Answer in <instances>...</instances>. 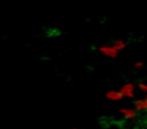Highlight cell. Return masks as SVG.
<instances>
[{
  "label": "cell",
  "mask_w": 147,
  "mask_h": 129,
  "mask_svg": "<svg viewBox=\"0 0 147 129\" xmlns=\"http://www.w3.org/2000/svg\"><path fill=\"white\" fill-rule=\"evenodd\" d=\"M143 67H144V62H141V61L134 64V68H143Z\"/></svg>",
  "instance_id": "cell-8"
},
{
  "label": "cell",
  "mask_w": 147,
  "mask_h": 129,
  "mask_svg": "<svg viewBox=\"0 0 147 129\" xmlns=\"http://www.w3.org/2000/svg\"><path fill=\"white\" fill-rule=\"evenodd\" d=\"M105 97H107V99H110V100H114V102H117V100H121V99H123V96H121V93H120L118 90H110V91H107Z\"/></svg>",
  "instance_id": "cell-4"
},
{
  "label": "cell",
  "mask_w": 147,
  "mask_h": 129,
  "mask_svg": "<svg viewBox=\"0 0 147 129\" xmlns=\"http://www.w3.org/2000/svg\"><path fill=\"white\" fill-rule=\"evenodd\" d=\"M144 102H146V112H147V96H146V99H144Z\"/></svg>",
  "instance_id": "cell-9"
},
{
  "label": "cell",
  "mask_w": 147,
  "mask_h": 129,
  "mask_svg": "<svg viewBox=\"0 0 147 129\" xmlns=\"http://www.w3.org/2000/svg\"><path fill=\"white\" fill-rule=\"evenodd\" d=\"M137 86H138V89H140L141 91H144V93H147V83H138Z\"/></svg>",
  "instance_id": "cell-7"
},
{
  "label": "cell",
  "mask_w": 147,
  "mask_h": 129,
  "mask_svg": "<svg viewBox=\"0 0 147 129\" xmlns=\"http://www.w3.org/2000/svg\"><path fill=\"white\" fill-rule=\"evenodd\" d=\"M98 51H100L101 54H104L105 57H110V58H115V57L118 55V51H117L113 45H111V46H100Z\"/></svg>",
  "instance_id": "cell-2"
},
{
  "label": "cell",
  "mask_w": 147,
  "mask_h": 129,
  "mask_svg": "<svg viewBox=\"0 0 147 129\" xmlns=\"http://www.w3.org/2000/svg\"><path fill=\"white\" fill-rule=\"evenodd\" d=\"M134 110H136V112H143V110H146V102H144V99H137V100L134 102Z\"/></svg>",
  "instance_id": "cell-5"
},
{
  "label": "cell",
  "mask_w": 147,
  "mask_h": 129,
  "mask_svg": "<svg viewBox=\"0 0 147 129\" xmlns=\"http://www.w3.org/2000/svg\"><path fill=\"white\" fill-rule=\"evenodd\" d=\"M113 46H114L117 51H123V49L127 46V44H125V41H124V39H115Z\"/></svg>",
  "instance_id": "cell-6"
},
{
  "label": "cell",
  "mask_w": 147,
  "mask_h": 129,
  "mask_svg": "<svg viewBox=\"0 0 147 129\" xmlns=\"http://www.w3.org/2000/svg\"><path fill=\"white\" fill-rule=\"evenodd\" d=\"M134 90H136V86L133 83H125L121 87V90H118V91L121 93L123 97H133L134 96Z\"/></svg>",
  "instance_id": "cell-1"
},
{
  "label": "cell",
  "mask_w": 147,
  "mask_h": 129,
  "mask_svg": "<svg viewBox=\"0 0 147 129\" xmlns=\"http://www.w3.org/2000/svg\"><path fill=\"white\" fill-rule=\"evenodd\" d=\"M120 113L121 116L125 119V120H133L137 117V112L134 109H128V107H124V109H120Z\"/></svg>",
  "instance_id": "cell-3"
},
{
  "label": "cell",
  "mask_w": 147,
  "mask_h": 129,
  "mask_svg": "<svg viewBox=\"0 0 147 129\" xmlns=\"http://www.w3.org/2000/svg\"><path fill=\"white\" fill-rule=\"evenodd\" d=\"M72 129H82V128H72Z\"/></svg>",
  "instance_id": "cell-10"
}]
</instances>
